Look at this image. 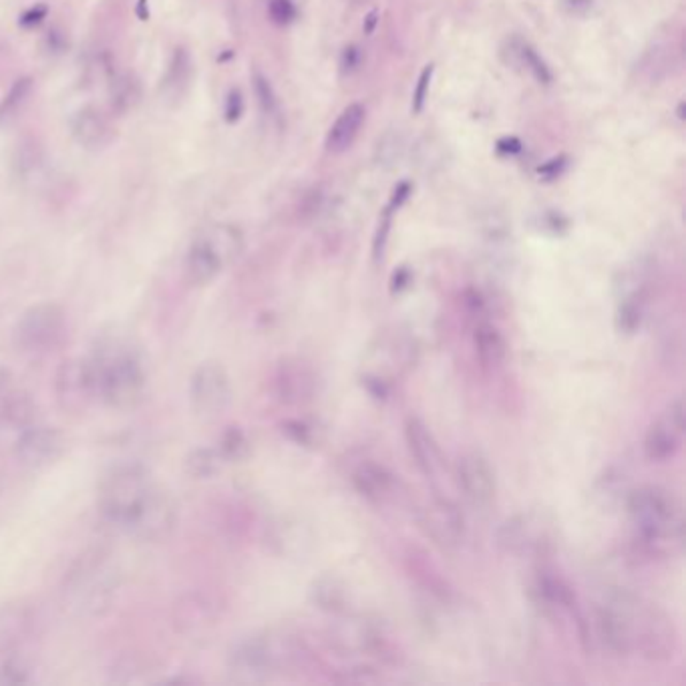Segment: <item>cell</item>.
I'll return each instance as SVG.
<instances>
[{"label":"cell","mask_w":686,"mask_h":686,"mask_svg":"<svg viewBox=\"0 0 686 686\" xmlns=\"http://www.w3.org/2000/svg\"><path fill=\"white\" fill-rule=\"evenodd\" d=\"M105 521L142 542H159L172 534L177 504L142 465H123L105 477L99 489Z\"/></svg>","instance_id":"cell-1"},{"label":"cell","mask_w":686,"mask_h":686,"mask_svg":"<svg viewBox=\"0 0 686 686\" xmlns=\"http://www.w3.org/2000/svg\"><path fill=\"white\" fill-rule=\"evenodd\" d=\"M596 632L618 656L664 662L678 651L674 620L654 602L628 592L610 594L597 604Z\"/></svg>","instance_id":"cell-2"},{"label":"cell","mask_w":686,"mask_h":686,"mask_svg":"<svg viewBox=\"0 0 686 686\" xmlns=\"http://www.w3.org/2000/svg\"><path fill=\"white\" fill-rule=\"evenodd\" d=\"M95 381L97 401L113 409H133L147 389L142 354L121 338H103L87 357Z\"/></svg>","instance_id":"cell-3"},{"label":"cell","mask_w":686,"mask_h":686,"mask_svg":"<svg viewBox=\"0 0 686 686\" xmlns=\"http://www.w3.org/2000/svg\"><path fill=\"white\" fill-rule=\"evenodd\" d=\"M308 646L297 634L258 632L240 640L230 654V670L242 681H264L310 660Z\"/></svg>","instance_id":"cell-4"},{"label":"cell","mask_w":686,"mask_h":686,"mask_svg":"<svg viewBox=\"0 0 686 686\" xmlns=\"http://www.w3.org/2000/svg\"><path fill=\"white\" fill-rule=\"evenodd\" d=\"M636 542L648 551H667L682 542V507L673 491L660 485L638 487L628 499Z\"/></svg>","instance_id":"cell-5"},{"label":"cell","mask_w":686,"mask_h":686,"mask_svg":"<svg viewBox=\"0 0 686 686\" xmlns=\"http://www.w3.org/2000/svg\"><path fill=\"white\" fill-rule=\"evenodd\" d=\"M119 594V574L103 558H83L63 584L65 608L83 618L105 616Z\"/></svg>","instance_id":"cell-6"},{"label":"cell","mask_w":686,"mask_h":686,"mask_svg":"<svg viewBox=\"0 0 686 686\" xmlns=\"http://www.w3.org/2000/svg\"><path fill=\"white\" fill-rule=\"evenodd\" d=\"M243 238L238 227L213 226L199 234L186 258V274L191 284L205 286L216 280L226 266L240 256Z\"/></svg>","instance_id":"cell-7"},{"label":"cell","mask_w":686,"mask_h":686,"mask_svg":"<svg viewBox=\"0 0 686 686\" xmlns=\"http://www.w3.org/2000/svg\"><path fill=\"white\" fill-rule=\"evenodd\" d=\"M66 338L65 312L55 304L28 308L17 324V344L22 352L49 354Z\"/></svg>","instance_id":"cell-8"},{"label":"cell","mask_w":686,"mask_h":686,"mask_svg":"<svg viewBox=\"0 0 686 686\" xmlns=\"http://www.w3.org/2000/svg\"><path fill=\"white\" fill-rule=\"evenodd\" d=\"M686 433V419H684V401L682 397H676L664 407L659 417H656L644 435V455L648 461L662 463L673 459L681 451Z\"/></svg>","instance_id":"cell-9"},{"label":"cell","mask_w":686,"mask_h":686,"mask_svg":"<svg viewBox=\"0 0 686 686\" xmlns=\"http://www.w3.org/2000/svg\"><path fill=\"white\" fill-rule=\"evenodd\" d=\"M189 401L199 417L213 419L226 411L232 401L230 376L218 363H204L189 381Z\"/></svg>","instance_id":"cell-10"},{"label":"cell","mask_w":686,"mask_h":686,"mask_svg":"<svg viewBox=\"0 0 686 686\" xmlns=\"http://www.w3.org/2000/svg\"><path fill=\"white\" fill-rule=\"evenodd\" d=\"M419 528L443 550H457L465 540V518L461 509L445 497H433L419 512Z\"/></svg>","instance_id":"cell-11"},{"label":"cell","mask_w":686,"mask_h":686,"mask_svg":"<svg viewBox=\"0 0 686 686\" xmlns=\"http://www.w3.org/2000/svg\"><path fill=\"white\" fill-rule=\"evenodd\" d=\"M65 437L57 427L36 420L28 429L12 439V451L22 467L42 469L55 463L65 453Z\"/></svg>","instance_id":"cell-12"},{"label":"cell","mask_w":686,"mask_h":686,"mask_svg":"<svg viewBox=\"0 0 686 686\" xmlns=\"http://www.w3.org/2000/svg\"><path fill=\"white\" fill-rule=\"evenodd\" d=\"M457 483L463 497L475 509H487L497 497V479L482 451H465L457 459Z\"/></svg>","instance_id":"cell-13"},{"label":"cell","mask_w":686,"mask_h":686,"mask_svg":"<svg viewBox=\"0 0 686 686\" xmlns=\"http://www.w3.org/2000/svg\"><path fill=\"white\" fill-rule=\"evenodd\" d=\"M39 636V616L22 602L0 606V659L22 656V651Z\"/></svg>","instance_id":"cell-14"},{"label":"cell","mask_w":686,"mask_h":686,"mask_svg":"<svg viewBox=\"0 0 686 686\" xmlns=\"http://www.w3.org/2000/svg\"><path fill=\"white\" fill-rule=\"evenodd\" d=\"M57 395L65 409L79 411L97 401L95 381L87 358H73L58 368Z\"/></svg>","instance_id":"cell-15"},{"label":"cell","mask_w":686,"mask_h":686,"mask_svg":"<svg viewBox=\"0 0 686 686\" xmlns=\"http://www.w3.org/2000/svg\"><path fill=\"white\" fill-rule=\"evenodd\" d=\"M354 489L373 505H387L397 497L398 479L387 465L366 459L352 471Z\"/></svg>","instance_id":"cell-16"},{"label":"cell","mask_w":686,"mask_h":686,"mask_svg":"<svg viewBox=\"0 0 686 686\" xmlns=\"http://www.w3.org/2000/svg\"><path fill=\"white\" fill-rule=\"evenodd\" d=\"M405 441L420 474L427 479L437 477L443 469V455L429 427L419 417H409L405 420Z\"/></svg>","instance_id":"cell-17"},{"label":"cell","mask_w":686,"mask_h":686,"mask_svg":"<svg viewBox=\"0 0 686 686\" xmlns=\"http://www.w3.org/2000/svg\"><path fill=\"white\" fill-rule=\"evenodd\" d=\"M365 117H366V111L360 103H352V105L346 107L328 129L327 142H324L327 151L344 153L349 150V147L354 143V139L358 137V131L363 127Z\"/></svg>","instance_id":"cell-18"},{"label":"cell","mask_w":686,"mask_h":686,"mask_svg":"<svg viewBox=\"0 0 686 686\" xmlns=\"http://www.w3.org/2000/svg\"><path fill=\"white\" fill-rule=\"evenodd\" d=\"M474 344H475V354L479 363H482L485 371L499 368L501 363L505 360V352H507L505 338L499 332V328L493 327L491 322H482L479 327H475Z\"/></svg>","instance_id":"cell-19"},{"label":"cell","mask_w":686,"mask_h":686,"mask_svg":"<svg viewBox=\"0 0 686 686\" xmlns=\"http://www.w3.org/2000/svg\"><path fill=\"white\" fill-rule=\"evenodd\" d=\"M278 389L280 395L290 403L306 401L314 390V374L302 363L282 365L278 373Z\"/></svg>","instance_id":"cell-20"},{"label":"cell","mask_w":686,"mask_h":686,"mask_svg":"<svg viewBox=\"0 0 686 686\" xmlns=\"http://www.w3.org/2000/svg\"><path fill=\"white\" fill-rule=\"evenodd\" d=\"M107 123L103 119L99 111L83 109L79 111L73 119V135L77 142L85 147H99L107 139Z\"/></svg>","instance_id":"cell-21"},{"label":"cell","mask_w":686,"mask_h":686,"mask_svg":"<svg viewBox=\"0 0 686 686\" xmlns=\"http://www.w3.org/2000/svg\"><path fill=\"white\" fill-rule=\"evenodd\" d=\"M224 463H226V457L221 455L220 449L204 447V449H197V451H194L188 457L186 467L191 477L208 479L212 475H216Z\"/></svg>","instance_id":"cell-22"},{"label":"cell","mask_w":686,"mask_h":686,"mask_svg":"<svg viewBox=\"0 0 686 686\" xmlns=\"http://www.w3.org/2000/svg\"><path fill=\"white\" fill-rule=\"evenodd\" d=\"M189 81V58L183 50H177L173 61L169 63L167 75L164 79V93L167 97H181L183 89L188 87Z\"/></svg>","instance_id":"cell-23"},{"label":"cell","mask_w":686,"mask_h":686,"mask_svg":"<svg viewBox=\"0 0 686 686\" xmlns=\"http://www.w3.org/2000/svg\"><path fill=\"white\" fill-rule=\"evenodd\" d=\"M31 681V667L22 656H4L0 660V684H25Z\"/></svg>","instance_id":"cell-24"},{"label":"cell","mask_w":686,"mask_h":686,"mask_svg":"<svg viewBox=\"0 0 686 686\" xmlns=\"http://www.w3.org/2000/svg\"><path fill=\"white\" fill-rule=\"evenodd\" d=\"M518 55H520V61H521L523 65H526L531 73H534V77H536L537 81H540V83H545V85L550 83V81H551V73H550V69H548V65H545V63L542 61L540 55H537L534 49L528 47L526 42H520Z\"/></svg>","instance_id":"cell-25"},{"label":"cell","mask_w":686,"mask_h":686,"mask_svg":"<svg viewBox=\"0 0 686 686\" xmlns=\"http://www.w3.org/2000/svg\"><path fill=\"white\" fill-rule=\"evenodd\" d=\"M28 91H31V81L28 79H20L11 87V91L6 93V97L0 103V119H6L11 117L14 111L20 107V103L27 99Z\"/></svg>","instance_id":"cell-26"},{"label":"cell","mask_w":686,"mask_h":686,"mask_svg":"<svg viewBox=\"0 0 686 686\" xmlns=\"http://www.w3.org/2000/svg\"><path fill=\"white\" fill-rule=\"evenodd\" d=\"M254 91H256L258 103H260V107L266 111V113H274L276 95L272 91L268 79L260 75V73H256L254 75Z\"/></svg>","instance_id":"cell-27"},{"label":"cell","mask_w":686,"mask_h":686,"mask_svg":"<svg viewBox=\"0 0 686 686\" xmlns=\"http://www.w3.org/2000/svg\"><path fill=\"white\" fill-rule=\"evenodd\" d=\"M268 14L276 25H290L297 17V9H294L292 0H270Z\"/></svg>","instance_id":"cell-28"},{"label":"cell","mask_w":686,"mask_h":686,"mask_svg":"<svg viewBox=\"0 0 686 686\" xmlns=\"http://www.w3.org/2000/svg\"><path fill=\"white\" fill-rule=\"evenodd\" d=\"M431 77H433V65H427L423 73H420L415 93H412V111H415V113H420V111H423V107H425L427 95H429Z\"/></svg>","instance_id":"cell-29"},{"label":"cell","mask_w":686,"mask_h":686,"mask_svg":"<svg viewBox=\"0 0 686 686\" xmlns=\"http://www.w3.org/2000/svg\"><path fill=\"white\" fill-rule=\"evenodd\" d=\"M14 379L9 368L4 365H0V411H3L4 403L9 401V397L14 393Z\"/></svg>","instance_id":"cell-30"},{"label":"cell","mask_w":686,"mask_h":686,"mask_svg":"<svg viewBox=\"0 0 686 686\" xmlns=\"http://www.w3.org/2000/svg\"><path fill=\"white\" fill-rule=\"evenodd\" d=\"M242 109H243L242 95L238 91H232L230 95H227V101H226V119L238 121L240 115H242Z\"/></svg>","instance_id":"cell-31"},{"label":"cell","mask_w":686,"mask_h":686,"mask_svg":"<svg viewBox=\"0 0 686 686\" xmlns=\"http://www.w3.org/2000/svg\"><path fill=\"white\" fill-rule=\"evenodd\" d=\"M358 63H360V50H358V47H354V44H351V47H346L343 50V57H341L343 73L357 71Z\"/></svg>","instance_id":"cell-32"},{"label":"cell","mask_w":686,"mask_h":686,"mask_svg":"<svg viewBox=\"0 0 686 686\" xmlns=\"http://www.w3.org/2000/svg\"><path fill=\"white\" fill-rule=\"evenodd\" d=\"M566 167V159L564 158H556L548 161V164H543L540 169H537V173H540L542 177H545V180H556V177L562 173V169Z\"/></svg>","instance_id":"cell-33"},{"label":"cell","mask_w":686,"mask_h":686,"mask_svg":"<svg viewBox=\"0 0 686 686\" xmlns=\"http://www.w3.org/2000/svg\"><path fill=\"white\" fill-rule=\"evenodd\" d=\"M497 150L501 153L513 155V153L521 151V143H520V139H515V137H505V139H499L497 142Z\"/></svg>","instance_id":"cell-34"},{"label":"cell","mask_w":686,"mask_h":686,"mask_svg":"<svg viewBox=\"0 0 686 686\" xmlns=\"http://www.w3.org/2000/svg\"><path fill=\"white\" fill-rule=\"evenodd\" d=\"M409 194H411L409 183H405V181L398 183L397 189H395V194H393V202H390V208H398V205H401L405 199L409 197Z\"/></svg>","instance_id":"cell-35"},{"label":"cell","mask_w":686,"mask_h":686,"mask_svg":"<svg viewBox=\"0 0 686 686\" xmlns=\"http://www.w3.org/2000/svg\"><path fill=\"white\" fill-rule=\"evenodd\" d=\"M566 4L572 12H584L592 6V0H566Z\"/></svg>","instance_id":"cell-36"},{"label":"cell","mask_w":686,"mask_h":686,"mask_svg":"<svg viewBox=\"0 0 686 686\" xmlns=\"http://www.w3.org/2000/svg\"><path fill=\"white\" fill-rule=\"evenodd\" d=\"M376 17H379V12H376V11H371V12L366 14L365 25H363V28H365V33H366V35H373L374 27H376V22H379V19H376Z\"/></svg>","instance_id":"cell-37"},{"label":"cell","mask_w":686,"mask_h":686,"mask_svg":"<svg viewBox=\"0 0 686 686\" xmlns=\"http://www.w3.org/2000/svg\"><path fill=\"white\" fill-rule=\"evenodd\" d=\"M357 3H360V0H357Z\"/></svg>","instance_id":"cell-38"}]
</instances>
